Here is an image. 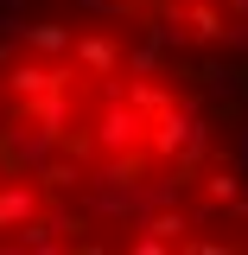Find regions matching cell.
<instances>
[{"label": "cell", "instance_id": "8992f818", "mask_svg": "<svg viewBox=\"0 0 248 255\" xmlns=\"http://www.w3.org/2000/svg\"><path fill=\"white\" fill-rule=\"evenodd\" d=\"M147 230H153L159 243H178V236H185V230H191V217H185V211H165V217H153V223H147Z\"/></svg>", "mask_w": 248, "mask_h": 255}, {"label": "cell", "instance_id": "277c9868", "mask_svg": "<svg viewBox=\"0 0 248 255\" xmlns=\"http://www.w3.org/2000/svg\"><path fill=\"white\" fill-rule=\"evenodd\" d=\"M77 58L89 64L95 77H115V64H121V51H115V38H83V45H77Z\"/></svg>", "mask_w": 248, "mask_h": 255}, {"label": "cell", "instance_id": "9c48e42d", "mask_svg": "<svg viewBox=\"0 0 248 255\" xmlns=\"http://www.w3.org/2000/svg\"><path fill=\"white\" fill-rule=\"evenodd\" d=\"M223 6H229V13H248V0H223Z\"/></svg>", "mask_w": 248, "mask_h": 255}, {"label": "cell", "instance_id": "5b68a950", "mask_svg": "<svg viewBox=\"0 0 248 255\" xmlns=\"http://www.w3.org/2000/svg\"><path fill=\"white\" fill-rule=\"evenodd\" d=\"M185 19H191V32H197V38H223V19H217V6H204V0L191 6Z\"/></svg>", "mask_w": 248, "mask_h": 255}, {"label": "cell", "instance_id": "6da1fadb", "mask_svg": "<svg viewBox=\"0 0 248 255\" xmlns=\"http://www.w3.org/2000/svg\"><path fill=\"white\" fill-rule=\"evenodd\" d=\"M147 147L165 153V159H185V153H204L210 147V128L197 115H185V109H159V128L147 134Z\"/></svg>", "mask_w": 248, "mask_h": 255}, {"label": "cell", "instance_id": "52a82bcc", "mask_svg": "<svg viewBox=\"0 0 248 255\" xmlns=\"http://www.w3.org/2000/svg\"><path fill=\"white\" fill-rule=\"evenodd\" d=\"M127 102H134V109H153V115H159V109H165L172 96L159 90V83H134V90H127Z\"/></svg>", "mask_w": 248, "mask_h": 255}, {"label": "cell", "instance_id": "3957f363", "mask_svg": "<svg viewBox=\"0 0 248 255\" xmlns=\"http://www.w3.org/2000/svg\"><path fill=\"white\" fill-rule=\"evenodd\" d=\"M26 217H38V185H6L0 191V230H19Z\"/></svg>", "mask_w": 248, "mask_h": 255}, {"label": "cell", "instance_id": "7a4b0ae2", "mask_svg": "<svg viewBox=\"0 0 248 255\" xmlns=\"http://www.w3.org/2000/svg\"><path fill=\"white\" fill-rule=\"evenodd\" d=\"M140 140H147V122H140V109H134V102H108L95 147H102V153H134Z\"/></svg>", "mask_w": 248, "mask_h": 255}, {"label": "cell", "instance_id": "ba28073f", "mask_svg": "<svg viewBox=\"0 0 248 255\" xmlns=\"http://www.w3.org/2000/svg\"><path fill=\"white\" fill-rule=\"evenodd\" d=\"M204 191H210L217 204H236V179H229V172H210V179H204Z\"/></svg>", "mask_w": 248, "mask_h": 255}]
</instances>
